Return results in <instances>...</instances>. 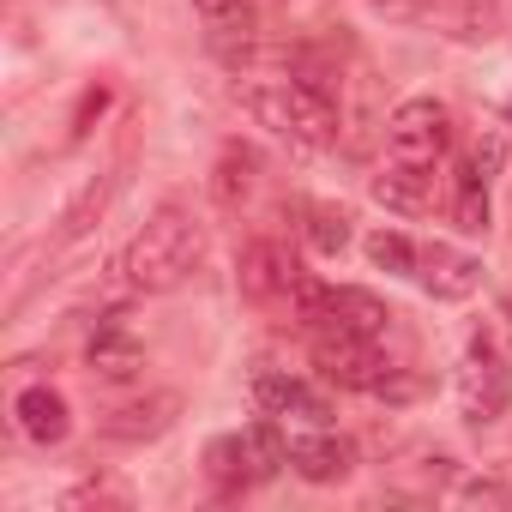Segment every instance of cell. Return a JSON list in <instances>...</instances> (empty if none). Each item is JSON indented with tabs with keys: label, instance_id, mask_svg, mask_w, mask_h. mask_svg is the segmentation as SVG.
<instances>
[{
	"label": "cell",
	"instance_id": "25",
	"mask_svg": "<svg viewBox=\"0 0 512 512\" xmlns=\"http://www.w3.org/2000/svg\"><path fill=\"white\" fill-rule=\"evenodd\" d=\"M500 163H506V139H500V133H488V139L470 151V169H482V175H500Z\"/></svg>",
	"mask_w": 512,
	"mask_h": 512
},
{
	"label": "cell",
	"instance_id": "19",
	"mask_svg": "<svg viewBox=\"0 0 512 512\" xmlns=\"http://www.w3.org/2000/svg\"><path fill=\"white\" fill-rule=\"evenodd\" d=\"M452 223L464 229V235H488V175L482 169H458V181H452Z\"/></svg>",
	"mask_w": 512,
	"mask_h": 512
},
{
	"label": "cell",
	"instance_id": "1",
	"mask_svg": "<svg viewBox=\"0 0 512 512\" xmlns=\"http://www.w3.org/2000/svg\"><path fill=\"white\" fill-rule=\"evenodd\" d=\"M199 253H205V235H199L193 211H187V205H157V211L145 217V229L127 241L121 272H127L133 290L163 296V290L187 284V272L199 266Z\"/></svg>",
	"mask_w": 512,
	"mask_h": 512
},
{
	"label": "cell",
	"instance_id": "8",
	"mask_svg": "<svg viewBox=\"0 0 512 512\" xmlns=\"http://www.w3.org/2000/svg\"><path fill=\"white\" fill-rule=\"evenodd\" d=\"M410 19L434 37H452V43H494L506 31L494 0H416Z\"/></svg>",
	"mask_w": 512,
	"mask_h": 512
},
{
	"label": "cell",
	"instance_id": "23",
	"mask_svg": "<svg viewBox=\"0 0 512 512\" xmlns=\"http://www.w3.org/2000/svg\"><path fill=\"white\" fill-rule=\"evenodd\" d=\"M67 512H79V506H127V488H115V482H97V476H85L79 488H67V500H61Z\"/></svg>",
	"mask_w": 512,
	"mask_h": 512
},
{
	"label": "cell",
	"instance_id": "14",
	"mask_svg": "<svg viewBox=\"0 0 512 512\" xmlns=\"http://www.w3.org/2000/svg\"><path fill=\"white\" fill-rule=\"evenodd\" d=\"M374 199L386 205V211H398V217H416V211H428V199H434V169H416V163H380V175H374Z\"/></svg>",
	"mask_w": 512,
	"mask_h": 512
},
{
	"label": "cell",
	"instance_id": "13",
	"mask_svg": "<svg viewBox=\"0 0 512 512\" xmlns=\"http://www.w3.org/2000/svg\"><path fill=\"white\" fill-rule=\"evenodd\" d=\"M13 416H19V434L37 440V446H61L67 428H73V410H67V398L55 386H25L13 398Z\"/></svg>",
	"mask_w": 512,
	"mask_h": 512
},
{
	"label": "cell",
	"instance_id": "20",
	"mask_svg": "<svg viewBox=\"0 0 512 512\" xmlns=\"http://www.w3.org/2000/svg\"><path fill=\"white\" fill-rule=\"evenodd\" d=\"M296 217H302V235H308V247L314 253H344L350 247V217L338 211V205H296Z\"/></svg>",
	"mask_w": 512,
	"mask_h": 512
},
{
	"label": "cell",
	"instance_id": "3",
	"mask_svg": "<svg viewBox=\"0 0 512 512\" xmlns=\"http://www.w3.org/2000/svg\"><path fill=\"white\" fill-rule=\"evenodd\" d=\"M290 464V440L278 434V416L253 422L247 434H217L205 446V476L217 494H241V488H260Z\"/></svg>",
	"mask_w": 512,
	"mask_h": 512
},
{
	"label": "cell",
	"instance_id": "17",
	"mask_svg": "<svg viewBox=\"0 0 512 512\" xmlns=\"http://www.w3.org/2000/svg\"><path fill=\"white\" fill-rule=\"evenodd\" d=\"M115 187H121V175H97V181H85L73 199H67V211H61V229H55V241H85L97 223H103V211H109V199H115Z\"/></svg>",
	"mask_w": 512,
	"mask_h": 512
},
{
	"label": "cell",
	"instance_id": "22",
	"mask_svg": "<svg viewBox=\"0 0 512 512\" xmlns=\"http://www.w3.org/2000/svg\"><path fill=\"white\" fill-rule=\"evenodd\" d=\"M452 500H458V506H512V482H500V476H470V482L452 488Z\"/></svg>",
	"mask_w": 512,
	"mask_h": 512
},
{
	"label": "cell",
	"instance_id": "11",
	"mask_svg": "<svg viewBox=\"0 0 512 512\" xmlns=\"http://www.w3.org/2000/svg\"><path fill=\"white\" fill-rule=\"evenodd\" d=\"M416 284H422L434 302H464V296H476V284H482V260H470V253H458V247H446V241H422Z\"/></svg>",
	"mask_w": 512,
	"mask_h": 512
},
{
	"label": "cell",
	"instance_id": "26",
	"mask_svg": "<svg viewBox=\"0 0 512 512\" xmlns=\"http://www.w3.org/2000/svg\"><path fill=\"white\" fill-rule=\"evenodd\" d=\"M193 7H199V13H205V25H211V19H229L235 7H247V0H193Z\"/></svg>",
	"mask_w": 512,
	"mask_h": 512
},
{
	"label": "cell",
	"instance_id": "18",
	"mask_svg": "<svg viewBox=\"0 0 512 512\" xmlns=\"http://www.w3.org/2000/svg\"><path fill=\"white\" fill-rule=\"evenodd\" d=\"M253 175H260V157H253L247 145H223L217 163H211V199L223 211H235L247 193H253Z\"/></svg>",
	"mask_w": 512,
	"mask_h": 512
},
{
	"label": "cell",
	"instance_id": "9",
	"mask_svg": "<svg viewBox=\"0 0 512 512\" xmlns=\"http://www.w3.org/2000/svg\"><path fill=\"white\" fill-rule=\"evenodd\" d=\"M175 416H181V392H145V398H133V404L103 410V416H97V434H103V440H121V446H145V440L169 434Z\"/></svg>",
	"mask_w": 512,
	"mask_h": 512
},
{
	"label": "cell",
	"instance_id": "5",
	"mask_svg": "<svg viewBox=\"0 0 512 512\" xmlns=\"http://www.w3.org/2000/svg\"><path fill=\"white\" fill-rule=\"evenodd\" d=\"M446 145H452V115H446V103L410 97V103L392 109V121H386V157H392V163L434 169V163L446 157Z\"/></svg>",
	"mask_w": 512,
	"mask_h": 512
},
{
	"label": "cell",
	"instance_id": "2",
	"mask_svg": "<svg viewBox=\"0 0 512 512\" xmlns=\"http://www.w3.org/2000/svg\"><path fill=\"white\" fill-rule=\"evenodd\" d=\"M241 109L260 127H272L278 139H290V145H308V151L338 145V103H332V91H320V85H308L296 73L272 79V85H241Z\"/></svg>",
	"mask_w": 512,
	"mask_h": 512
},
{
	"label": "cell",
	"instance_id": "27",
	"mask_svg": "<svg viewBox=\"0 0 512 512\" xmlns=\"http://www.w3.org/2000/svg\"><path fill=\"white\" fill-rule=\"evenodd\" d=\"M506 326H512V302H506Z\"/></svg>",
	"mask_w": 512,
	"mask_h": 512
},
{
	"label": "cell",
	"instance_id": "21",
	"mask_svg": "<svg viewBox=\"0 0 512 512\" xmlns=\"http://www.w3.org/2000/svg\"><path fill=\"white\" fill-rule=\"evenodd\" d=\"M368 260H374L380 272L416 278V260H422V241H410L404 229H374V235H368Z\"/></svg>",
	"mask_w": 512,
	"mask_h": 512
},
{
	"label": "cell",
	"instance_id": "24",
	"mask_svg": "<svg viewBox=\"0 0 512 512\" xmlns=\"http://www.w3.org/2000/svg\"><path fill=\"white\" fill-rule=\"evenodd\" d=\"M109 109V85H91L85 97H79V109H73V127H67V139H85L91 133V121Z\"/></svg>",
	"mask_w": 512,
	"mask_h": 512
},
{
	"label": "cell",
	"instance_id": "4",
	"mask_svg": "<svg viewBox=\"0 0 512 512\" xmlns=\"http://www.w3.org/2000/svg\"><path fill=\"white\" fill-rule=\"evenodd\" d=\"M506 404H512V368H506L494 332H470L464 362H458V416L470 428H488L506 416Z\"/></svg>",
	"mask_w": 512,
	"mask_h": 512
},
{
	"label": "cell",
	"instance_id": "15",
	"mask_svg": "<svg viewBox=\"0 0 512 512\" xmlns=\"http://www.w3.org/2000/svg\"><path fill=\"white\" fill-rule=\"evenodd\" d=\"M392 326V308L374 296V290H356V284H344V290H332V314H326V326L320 332H356V338H380Z\"/></svg>",
	"mask_w": 512,
	"mask_h": 512
},
{
	"label": "cell",
	"instance_id": "10",
	"mask_svg": "<svg viewBox=\"0 0 512 512\" xmlns=\"http://www.w3.org/2000/svg\"><path fill=\"white\" fill-rule=\"evenodd\" d=\"M253 404H260V416H278V422H308V428L332 422V398L296 374H260L253 380Z\"/></svg>",
	"mask_w": 512,
	"mask_h": 512
},
{
	"label": "cell",
	"instance_id": "7",
	"mask_svg": "<svg viewBox=\"0 0 512 512\" xmlns=\"http://www.w3.org/2000/svg\"><path fill=\"white\" fill-rule=\"evenodd\" d=\"M296 278H302L296 253H290L284 241H272V235L247 241V247L235 253V284H241L247 302H290V284H296Z\"/></svg>",
	"mask_w": 512,
	"mask_h": 512
},
{
	"label": "cell",
	"instance_id": "6",
	"mask_svg": "<svg viewBox=\"0 0 512 512\" xmlns=\"http://www.w3.org/2000/svg\"><path fill=\"white\" fill-rule=\"evenodd\" d=\"M314 368H320L332 386L368 392V398H380L386 380L398 374V368L374 350V338H356V332H314Z\"/></svg>",
	"mask_w": 512,
	"mask_h": 512
},
{
	"label": "cell",
	"instance_id": "16",
	"mask_svg": "<svg viewBox=\"0 0 512 512\" xmlns=\"http://www.w3.org/2000/svg\"><path fill=\"white\" fill-rule=\"evenodd\" d=\"M139 368H145V344L121 332V314H109L91 338V374L97 380H133Z\"/></svg>",
	"mask_w": 512,
	"mask_h": 512
},
{
	"label": "cell",
	"instance_id": "12",
	"mask_svg": "<svg viewBox=\"0 0 512 512\" xmlns=\"http://www.w3.org/2000/svg\"><path fill=\"white\" fill-rule=\"evenodd\" d=\"M290 470L314 488H332L356 470V446L338 440L332 428H314V434H290Z\"/></svg>",
	"mask_w": 512,
	"mask_h": 512
}]
</instances>
